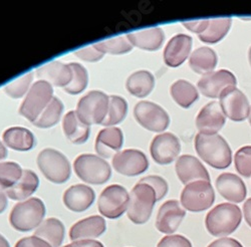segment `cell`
<instances>
[{"instance_id": "1", "label": "cell", "mask_w": 251, "mask_h": 247, "mask_svg": "<svg viewBox=\"0 0 251 247\" xmlns=\"http://www.w3.org/2000/svg\"><path fill=\"white\" fill-rule=\"evenodd\" d=\"M194 144L198 156L212 168L222 170L231 165V149L225 139L220 135L198 133L195 137Z\"/></svg>"}, {"instance_id": "2", "label": "cell", "mask_w": 251, "mask_h": 247, "mask_svg": "<svg viewBox=\"0 0 251 247\" xmlns=\"http://www.w3.org/2000/svg\"><path fill=\"white\" fill-rule=\"evenodd\" d=\"M242 221V212L235 204L221 203L205 218V225L208 232L215 237H225L237 230Z\"/></svg>"}, {"instance_id": "3", "label": "cell", "mask_w": 251, "mask_h": 247, "mask_svg": "<svg viewBox=\"0 0 251 247\" xmlns=\"http://www.w3.org/2000/svg\"><path fill=\"white\" fill-rule=\"evenodd\" d=\"M46 205L39 198H30L18 202L9 215V223L19 232H28L44 222Z\"/></svg>"}, {"instance_id": "4", "label": "cell", "mask_w": 251, "mask_h": 247, "mask_svg": "<svg viewBox=\"0 0 251 247\" xmlns=\"http://www.w3.org/2000/svg\"><path fill=\"white\" fill-rule=\"evenodd\" d=\"M156 202L157 196L154 189L148 184L137 183L130 194V202L127 210L128 218L138 225L148 222Z\"/></svg>"}, {"instance_id": "5", "label": "cell", "mask_w": 251, "mask_h": 247, "mask_svg": "<svg viewBox=\"0 0 251 247\" xmlns=\"http://www.w3.org/2000/svg\"><path fill=\"white\" fill-rule=\"evenodd\" d=\"M74 169L80 180L92 185L104 184L112 175L109 163L94 154L79 155L75 160Z\"/></svg>"}, {"instance_id": "6", "label": "cell", "mask_w": 251, "mask_h": 247, "mask_svg": "<svg viewBox=\"0 0 251 247\" xmlns=\"http://www.w3.org/2000/svg\"><path fill=\"white\" fill-rule=\"evenodd\" d=\"M36 162L40 172L54 184H64L71 177V164L59 151L47 148L38 154Z\"/></svg>"}, {"instance_id": "7", "label": "cell", "mask_w": 251, "mask_h": 247, "mask_svg": "<svg viewBox=\"0 0 251 247\" xmlns=\"http://www.w3.org/2000/svg\"><path fill=\"white\" fill-rule=\"evenodd\" d=\"M110 97L100 91H92L77 102L76 113L88 126L101 125L109 112Z\"/></svg>"}, {"instance_id": "8", "label": "cell", "mask_w": 251, "mask_h": 247, "mask_svg": "<svg viewBox=\"0 0 251 247\" xmlns=\"http://www.w3.org/2000/svg\"><path fill=\"white\" fill-rule=\"evenodd\" d=\"M53 99V89L50 82L37 80L30 87L19 108V114L33 123Z\"/></svg>"}, {"instance_id": "9", "label": "cell", "mask_w": 251, "mask_h": 247, "mask_svg": "<svg viewBox=\"0 0 251 247\" xmlns=\"http://www.w3.org/2000/svg\"><path fill=\"white\" fill-rule=\"evenodd\" d=\"M181 205L190 212L209 209L215 201V192L210 182L199 180L186 185L181 193Z\"/></svg>"}, {"instance_id": "10", "label": "cell", "mask_w": 251, "mask_h": 247, "mask_svg": "<svg viewBox=\"0 0 251 247\" xmlns=\"http://www.w3.org/2000/svg\"><path fill=\"white\" fill-rule=\"evenodd\" d=\"M130 194L125 187L114 184L104 188L98 201L100 213L109 219H118L128 210Z\"/></svg>"}, {"instance_id": "11", "label": "cell", "mask_w": 251, "mask_h": 247, "mask_svg": "<svg viewBox=\"0 0 251 247\" xmlns=\"http://www.w3.org/2000/svg\"><path fill=\"white\" fill-rule=\"evenodd\" d=\"M134 117L146 130L161 133L170 125V118L162 107L152 101L142 100L135 106Z\"/></svg>"}, {"instance_id": "12", "label": "cell", "mask_w": 251, "mask_h": 247, "mask_svg": "<svg viewBox=\"0 0 251 247\" xmlns=\"http://www.w3.org/2000/svg\"><path fill=\"white\" fill-rule=\"evenodd\" d=\"M219 105L226 118L234 122L248 119L250 105L247 97L236 87L225 89L219 97Z\"/></svg>"}, {"instance_id": "13", "label": "cell", "mask_w": 251, "mask_h": 247, "mask_svg": "<svg viewBox=\"0 0 251 247\" xmlns=\"http://www.w3.org/2000/svg\"><path fill=\"white\" fill-rule=\"evenodd\" d=\"M112 165L118 173L134 177L148 170L149 161L142 151L128 149L117 153L113 157Z\"/></svg>"}, {"instance_id": "14", "label": "cell", "mask_w": 251, "mask_h": 247, "mask_svg": "<svg viewBox=\"0 0 251 247\" xmlns=\"http://www.w3.org/2000/svg\"><path fill=\"white\" fill-rule=\"evenodd\" d=\"M235 75L227 70H219L204 74L198 81L197 87L200 93L206 98L217 99L221 93L229 88L236 87Z\"/></svg>"}, {"instance_id": "15", "label": "cell", "mask_w": 251, "mask_h": 247, "mask_svg": "<svg viewBox=\"0 0 251 247\" xmlns=\"http://www.w3.org/2000/svg\"><path fill=\"white\" fill-rule=\"evenodd\" d=\"M180 151V140L172 133L157 135L150 146L151 156L159 165L171 164L178 157Z\"/></svg>"}, {"instance_id": "16", "label": "cell", "mask_w": 251, "mask_h": 247, "mask_svg": "<svg viewBox=\"0 0 251 247\" xmlns=\"http://www.w3.org/2000/svg\"><path fill=\"white\" fill-rule=\"evenodd\" d=\"M185 216L186 212L181 207L179 201H166L158 211L156 218V228L162 233L172 235L177 231Z\"/></svg>"}, {"instance_id": "17", "label": "cell", "mask_w": 251, "mask_h": 247, "mask_svg": "<svg viewBox=\"0 0 251 247\" xmlns=\"http://www.w3.org/2000/svg\"><path fill=\"white\" fill-rule=\"evenodd\" d=\"M226 117L217 101L204 106L196 118V127L201 134H217L225 125Z\"/></svg>"}, {"instance_id": "18", "label": "cell", "mask_w": 251, "mask_h": 247, "mask_svg": "<svg viewBox=\"0 0 251 247\" xmlns=\"http://www.w3.org/2000/svg\"><path fill=\"white\" fill-rule=\"evenodd\" d=\"M193 45L191 36L179 33L173 36L164 49V61L170 68L181 66L189 56Z\"/></svg>"}, {"instance_id": "19", "label": "cell", "mask_w": 251, "mask_h": 247, "mask_svg": "<svg viewBox=\"0 0 251 247\" xmlns=\"http://www.w3.org/2000/svg\"><path fill=\"white\" fill-rule=\"evenodd\" d=\"M175 169L179 180L184 185L199 180L210 182V176L204 165L199 159L192 155H183L179 157Z\"/></svg>"}, {"instance_id": "20", "label": "cell", "mask_w": 251, "mask_h": 247, "mask_svg": "<svg viewBox=\"0 0 251 247\" xmlns=\"http://www.w3.org/2000/svg\"><path fill=\"white\" fill-rule=\"evenodd\" d=\"M124 144V135L120 128L109 127L100 131L96 139V152L102 159L114 157Z\"/></svg>"}, {"instance_id": "21", "label": "cell", "mask_w": 251, "mask_h": 247, "mask_svg": "<svg viewBox=\"0 0 251 247\" xmlns=\"http://www.w3.org/2000/svg\"><path fill=\"white\" fill-rule=\"evenodd\" d=\"M219 194L227 201L241 203L245 200L247 190L242 179L233 173H222L215 182Z\"/></svg>"}, {"instance_id": "22", "label": "cell", "mask_w": 251, "mask_h": 247, "mask_svg": "<svg viewBox=\"0 0 251 247\" xmlns=\"http://www.w3.org/2000/svg\"><path fill=\"white\" fill-rule=\"evenodd\" d=\"M107 230V224L101 216L94 215L75 223L70 229L72 241L93 240L101 236Z\"/></svg>"}, {"instance_id": "23", "label": "cell", "mask_w": 251, "mask_h": 247, "mask_svg": "<svg viewBox=\"0 0 251 247\" xmlns=\"http://www.w3.org/2000/svg\"><path fill=\"white\" fill-rule=\"evenodd\" d=\"M96 199L95 191L83 184L71 186L64 193V204L73 212H83L88 210Z\"/></svg>"}, {"instance_id": "24", "label": "cell", "mask_w": 251, "mask_h": 247, "mask_svg": "<svg viewBox=\"0 0 251 247\" xmlns=\"http://www.w3.org/2000/svg\"><path fill=\"white\" fill-rule=\"evenodd\" d=\"M36 75L41 80L50 82L51 86L65 89L73 79V71L70 65L54 60L38 68L36 70Z\"/></svg>"}, {"instance_id": "25", "label": "cell", "mask_w": 251, "mask_h": 247, "mask_svg": "<svg viewBox=\"0 0 251 247\" xmlns=\"http://www.w3.org/2000/svg\"><path fill=\"white\" fill-rule=\"evenodd\" d=\"M126 36L133 47L149 51L160 49L165 40V33L161 27H152L141 31L131 32Z\"/></svg>"}, {"instance_id": "26", "label": "cell", "mask_w": 251, "mask_h": 247, "mask_svg": "<svg viewBox=\"0 0 251 247\" xmlns=\"http://www.w3.org/2000/svg\"><path fill=\"white\" fill-rule=\"evenodd\" d=\"M62 129L66 137L75 145H81L86 143L90 137L91 128L86 125L79 117L76 111L69 112L62 121Z\"/></svg>"}, {"instance_id": "27", "label": "cell", "mask_w": 251, "mask_h": 247, "mask_svg": "<svg viewBox=\"0 0 251 247\" xmlns=\"http://www.w3.org/2000/svg\"><path fill=\"white\" fill-rule=\"evenodd\" d=\"M2 139L5 145L14 151L26 152L35 146L33 134L23 127H12L5 130Z\"/></svg>"}, {"instance_id": "28", "label": "cell", "mask_w": 251, "mask_h": 247, "mask_svg": "<svg viewBox=\"0 0 251 247\" xmlns=\"http://www.w3.org/2000/svg\"><path fill=\"white\" fill-rule=\"evenodd\" d=\"M38 185V176L33 171L25 169L23 172L22 178L11 188L6 190L5 194L11 200L24 201L30 197L37 190Z\"/></svg>"}, {"instance_id": "29", "label": "cell", "mask_w": 251, "mask_h": 247, "mask_svg": "<svg viewBox=\"0 0 251 247\" xmlns=\"http://www.w3.org/2000/svg\"><path fill=\"white\" fill-rule=\"evenodd\" d=\"M218 63V56L214 49L202 47L195 49L189 59V66L193 72L199 74H206L214 71Z\"/></svg>"}, {"instance_id": "30", "label": "cell", "mask_w": 251, "mask_h": 247, "mask_svg": "<svg viewBox=\"0 0 251 247\" xmlns=\"http://www.w3.org/2000/svg\"><path fill=\"white\" fill-rule=\"evenodd\" d=\"M65 233L64 223L57 218H49L38 226L33 235L47 241L52 247H60Z\"/></svg>"}, {"instance_id": "31", "label": "cell", "mask_w": 251, "mask_h": 247, "mask_svg": "<svg viewBox=\"0 0 251 247\" xmlns=\"http://www.w3.org/2000/svg\"><path fill=\"white\" fill-rule=\"evenodd\" d=\"M126 88L134 97L146 98L155 88V76L148 71H138L128 77Z\"/></svg>"}, {"instance_id": "32", "label": "cell", "mask_w": 251, "mask_h": 247, "mask_svg": "<svg viewBox=\"0 0 251 247\" xmlns=\"http://www.w3.org/2000/svg\"><path fill=\"white\" fill-rule=\"evenodd\" d=\"M170 93L176 104L183 109H189L199 99L198 90L190 81L185 79L176 80L171 86Z\"/></svg>"}, {"instance_id": "33", "label": "cell", "mask_w": 251, "mask_h": 247, "mask_svg": "<svg viewBox=\"0 0 251 247\" xmlns=\"http://www.w3.org/2000/svg\"><path fill=\"white\" fill-rule=\"evenodd\" d=\"M232 25V19L230 17L214 18L209 20L207 29L198 37L204 44L214 45L219 43L229 32Z\"/></svg>"}, {"instance_id": "34", "label": "cell", "mask_w": 251, "mask_h": 247, "mask_svg": "<svg viewBox=\"0 0 251 247\" xmlns=\"http://www.w3.org/2000/svg\"><path fill=\"white\" fill-rule=\"evenodd\" d=\"M62 112H64V104L58 98L53 97L49 106L32 124L39 129L51 128L59 122Z\"/></svg>"}, {"instance_id": "35", "label": "cell", "mask_w": 251, "mask_h": 247, "mask_svg": "<svg viewBox=\"0 0 251 247\" xmlns=\"http://www.w3.org/2000/svg\"><path fill=\"white\" fill-rule=\"evenodd\" d=\"M128 113V102L120 96H110L109 112L101 124L104 127H115L124 121Z\"/></svg>"}, {"instance_id": "36", "label": "cell", "mask_w": 251, "mask_h": 247, "mask_svg": "<svg viewBox=\"0 0 251 247\" xmlns=\"http://www.w3.org/2000/svg\"><path fill=\"white\" fill-rule=\"evenodd\" d=\"M24 170L15 162L0 163V190H8L22 178Z\"/></svg>"}, {"instance_id": "37", "label": "cell", "mask_w": 251, "mask_h": 247, "mask_svg": "<svg viewBox=\"0 0 251 247\" xmlns=\"http://www.w3.org/2000/svg\"><path fill=\"white\" fill-rule=\"evenodd\" d=\"M94 47L100 52L109 54H125L133 49V46L127 36H118L116 38L100 41Z\"/></svg>"}, {"instance_id": "38", "label": "cell", "mask_w": 251, "mask_h": 247, "mask_svg": "<svg viewBox=\"0 0 251 247\" xmlns=\"http://www.w3.org/2000/svg\"><path fill=\"white\" fill-rule=\"evenodd\" d=\"M73 71V79L71 84L65 88V92L70 95H78L86 90L89 84V74L85 67L80 64H69Z\"/></svg>"}, {"instance_id": "39", "label": "cell", "mask_w": 251, "mask_h": 247, "mask_svg": "<svg viewBox=\"0 0 251 247\" xmlns=\"http://www.w3.org/2000/svg\"><path fill=\"white\" fill-rule=\"evenodd\" d=\"M33 78V74L28 73L19 78H16L9 82L8 85L5 86L4 92L7 96L12 99H20L23 98L26 93H28V89Z\"/></svg>"}, {"instance_id": "40", "label": "cell", "mask_w": 251, "mask_h": 247, "mask_svg": "<svg viewBox=\"0 0 251 247\" xmlns=\"http://www.w3.org/2000/svg\"><path fill=\"white\" fill-rule=\"evenodd\" d=\"M234 165L241 176L251 177V146H244L235 153Z\"/></svg>"}, {"instance_id": "41", "label": "cell", "mask_w": 251, "mask_h": 247, "mask_svg": "<svg viewBox=\"0 0 251 247\" xmlns=\"http://www.w3.org/2000/svg\"><path fill=\"white\" fill-rule=\"evenodd\" d=\"M141 183H145V184H148L149 186H151L157 196V201L162 200L167 193H168V183L167 181L160 177V176H156V175H151V176H147V177H144L140 180Z\"/></svg>"}, {"instance_id": "42", "label": "cell", "mask_w": 251, "mask_h": 247, "mask_svg": "<svg viewBox=\"0 0 251 247\" xmlns=\"http://www.w3.org/2000/svg\"><path fill=\"white\" fill-rule=\"evenodd\" d=\"M157 247H192V243L185 236L172 234L163 237Z\"/></svg>"}, {"instance_id": "43", "label": "cell", "mask_w": 251, "mask_h": 247, "mask_svg": "<svg viewBox=\"0 0 251 247\" xmlns=\"http://www.w3.org/2000/svg\"><path fill=\"white\" fill-rule=\"evenodd\" d=\"M74 54L82 60L88 61V63H97L103 57V53L98 50L94 46L77 49Z\"/></svg>"}, {"instance_id": "44", "label": "cell", "mask_w": 251, "mask_h": 247, "mask_svg": "<svg viewBox=\"0 0 251 247\" xmlns=\"http://www.w3.org/2000/svg\"><path fill=\"white\" fill-rule=\"evenodd\" d=\"M14 247H52L47 241L34 235L22 238L16 242Z\"/></svg>"}, {"instance_id": "45", "label": "cell", "mask_w": 251, "mask_h": 247, "mask_svg": "<svg viewBox=\"0 0 251 247\" xmlns=\"http://www.w3.org/2000/svg\"><path fill=\"white\" fill-rule=\"evenodd\" d=\"M183 25L191 32L198 33L199 35L203 33L208 25H209V19L204 20H197V22H189V23H183Z\"/></svg>"}, {"instance_id": "46", "label": "cell", "mask_w": 251, "mask_h": 247, "mask_svg": "<svg viewBox=\"0 0 251 247\" xmlns=\"http://www.w3.org/2000/svg\"><path fill=\"white\" fill-rule=\"evenodd\" d=\"M207 247H243V245L234 238L223 237V238L214 240Z\"/></svg>"}, {"instance_id": "47", "label": "cell", "mask_w": 251, "mask_h": 247, "mask_svg": "<svg viewBox=\"0 0 251 247\" xmlns=\"http://www.w3.org/2000/svg\"><path fill=\"white\" fill-rule=\"evenodd\" d=\"M64 247H104L102 243L97 240H77Z\"/></svg>"}, {"instance_id": "48", "label": "cell", "mask_w": 251, "mask_h": 247, "mask_svg": "<svg viewBox=\"0 0 251 247\" xmlns=\"http://www.w3.org/2000/svg\"><path fill=\"white\" fill-rule=\"evenodd\" d=\"M243 214L246 223L251 227V198L247 199L243 205Z\"/></svg>"}, {"instance_id": "49", "label": "cell", "mask_w": 251, "mask_h": 247, "mask_svg": "<svg viewBox=\"0 0 251 247\" xmlns=\"http://www.w3.org/2000/svg\"><path fill=\"white\" fill-rule=\"evenodd\" d=\"M7 196L5 194V192H3L2 190H0V214L5 211L6 207H7Z\"/></svg>"}, {"instance_id": "50", "label": "cell", "mask_w": 251, "mask_h": 247, "mask_svg": "<svg viewBox=\"0 0 251 247\" xmlns=\"http://www.w3.org/2000/svg\"><path fill=\"white\" fill-rule=\"evenodd\" d=\"M7 157V149L2 142H0V161Z\"/></svg>"}, {"instance_id": "51", "label": "cell", "mask_w": 251, "mask_h": 247, "mask_svg": "<svg viewBox=\"0 0 251 247\" xmlns=\"http://www.w3.org/2000/svg\"><path fill=\"white\" fill-rule=\"evenodd\" d=\"M0 247H10L9 242L1 234H0Z\"/></svg>"}, {"instance_id": "52", "label": "cell", "mask_w": 251, "mask_h": 247, "mask_svg": "<svg viewBox=\"0 0 251 247\" xmlns=\"http://www.w3.org/2000/svg\"><path fill=\"white\" fill-rule=\"evenodd\" d=\"M248 59H249V64L251 67V48L249 49V52H248Z\"/></svg>"}, {"instance_id": "53", "label": "cell", "mask_w": 251, "mask_h": 247, "mask_svg": "<svg viewBox=\"0 0 251 247\" xmlns=\"http://www.w3.org/2000/svg\"><path fill=\"white\" fill-rule=\"evenodd\" d=\"M248 121H249V124L251 125V107H250V112H249V116H248Z\"/></svg>"}]
</instances>
